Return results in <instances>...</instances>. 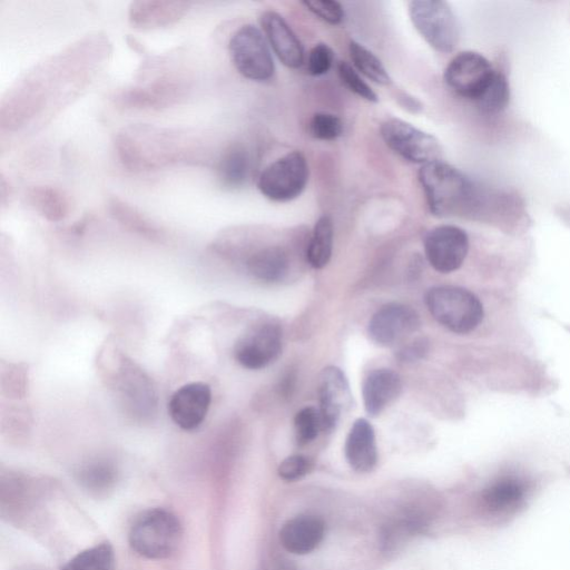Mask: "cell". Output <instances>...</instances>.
Instances as JSON below:
<instances>
[{"mask_svg":"<svg viewBox=\"0 0 570 570\" xmlns=\"http://www.w3.org/2000/svg\"><path fill=\"white\" fill-rule=\"evenodd\" d=\"M27 199L33 209L51 222L63 219L70 209L68 197L52 186H35L28 190Z\"/></svg>","mask_w":570,"mask_h":570,"instance_id":"cell-22","label":"cell"},{"mask_svg":"<svg viewBox=\"0 0 570 570\" xmlns=\"http://www.w3.org/2000/svg\"><path fill=\"white\" fill-rule=\"evenodd\" d=\"M495 71L481 53L462 51L448 63L444 81L458 96L475 102L490 85Z\"/></svg>","mask_w":570,"mask_h":570,"instance_id":"cell-8","label":"cell"},{"mask_svg":"<svg viewBox=\"0 0 570 570\" xmlns=\"http://www.w3.org/2000/svg\"><path fill=\"white\" fill-rule=\"evenodd\" d=\"M282 351V330L274 323H263L243 335L234 347L238 364L261 370L273 363Z\"/></svg>","mask_w":570,"mask_h":570,"instance_id":"cell-10","label":"cell"},{"mask_svg":"<svg viewBox=\"0 0 570 570\" xmlns=\"http://www.w3.org/2000/svg\"><path fill=\"white\" fill-rule=\"evenodd\" d=\"M308 130L314 138L331 141L342 135L343 122L341 118L334 114L316 112L309 120Z\"/></svg>","mask_w":570,"mask_h":570,"instance_id":"cell-30","label":"cell"},{"mask_svg":"<svg viewBox=\"0 0 570 570\" xmlns=\"http://www.w3.org/2000/svg\"><path fill=\"white\" fill-rule=\"evenodd\" d=\"M338 76L342 82L358 97L376 102L379 100L372 88L361 78L353 66L346 61H341L337 67Z\"/></svg>","mask_w":570,"mask_h":570,"instance_id":"cell-31","label":"cell"},{"mask_svg":"<svg viewBox=\"0 0 570 570\" xmlns=\"http://www.w3.org/2000/svg\"><path fill=\"white\" fill-rule=\"evenodd\" d=\"M334 228L330 216H321L313 228L307 248V261L314 268H323L332 256Z\"/></svg>","mask_w":570,"mask_h":570,"instance_id":"cell-23","label":"cell"},{"mask_svg":"<svg viewBox=\"0 0 570 570\" xmlns=\"http://www.w3.org/2000/svg\"><path fill=\"white\" fill-rule=\"evenodd\" d=\"M212 402L207 383L191 382L180 386L168 402V414L176 425L186 431L197 429L205 420Z\"/></svg>","mask_w":570,"mask_h":570,"instance_id":"cell-12","label":"cell"},{"mask_svg":"<svg viewBox=\"0 0 570 570\" xmlns=\"http://www.w3.org/2000/svg\"><path fill=\"white\" fill-rule=\"evenodd\" d=\"M528 483L515 475H503L491 482L481 493V507L494 517H508L518 511L529 497Z\"/></svg>","mask_w":570,"mask_h":570,"instance_id":"cell-14","label":"cell"},{"mask_svg":"<svg viewBox=\"0 0 570 570\" xmlns=\"http://www.w3.org/2000/svg\"><path fill=\"white\" fill-rule=\"evenodd\" d=\"M183 538L179 519L163 508L139 513L130 525L131 549L147 559H166L178 549Z\"/></svg>","mask_w":570,"mask_h":570,"instance_id":"cell-2","label":"cell"},{"mask_svg":"<svg viewBox=\"0 0 570 570\" xmlns=\"http://www.w3.org/2000/svg\"><path fill=\"white\" fill-rule=\"evenodd\" d=\"M185 1H134L129 6V22L139 29H154L170 26L180 20L188 11Z\"/></svg>","mask_w":570,"mask_h":570,"instance_id":"cell-17","label":"cell"},{"mask_svg":"<svg viewBox=\"0 0 570 570\" xmlns=\"http://www.w3.org/2000/svg\"><path fill=\"white\" fill-rule=\"evenodd\" d=\"M348 51L353 66L370 80L383 86L392 82L384 65L371 50L351 40Z\"/></svg>","mask_w":570,"mask_h":570,"instance_id":"cell-26","label":"cell"},{"mask_svg":"<svg viewBox=\"0 0 570 570\" xmlns=\"http://www.w3.org/2000/svg\"><path fill=\"white\" fill-rule=\"evenodd\" d=\"M380 134L385 145L405 160L425 165L441 159L439 140L410 122L397 118L386 119L380 127Z\"/></svg>","mask_w":570,"mask_h":570,"instance_id":"cell-7","label":"cell"},{"mask_svg":"<svg viewBox=\"0 0 570 570\" xmlns=\"http://www.w3.org/2000/svg\"><path fill=\"white\" fill-rule=\"evenodd\" d=\"M420 326L416 312L407 305L391 303L381 307L368 323L371 340L381 346H394Z\"/></svg>","mask_w":570,"mask_h":570,"instance_id":"cell-11","label":"cell"},{"mask_svg":"<svg viewBox=\"0 0 570 570\" xmlns=\"http://www.w3.org/2000/svg\"><path fill=\"white\" fill-rule=\"evenodd\" d=\"M114 548L109 542H101L77 553L62 570H114Z\"/></svg>","mask_w":570,"mask_h":570,"instance_id":"cell-25","label":"cell"},{"mask_svg":"<svg viewBox=\"0 0 570 570\" xmlns=\"http://www.w3.org/2000/svg\"><path fill=\"white\" fill-rule=\"evenodd\" d=\"M262 570H295L294 567L291 563H287L285 561H277L272 564H268Z\"/></svg>","mask_w":570,"mask_h":570,"instance_id":"cell-36","label":"cell"},{"mask_svg":"<svg viewBox=\"0 0 570 570\" xmlns=\"http://www.w3.org/2000/svg\"><path fill=\"white\" fill-rule=\"evenodd\" d=\"M510 99V87L507 77L495 71L490 85L475 101L476 106L487 114H498L505 109Z\"/></svg>","mask_w":570,"mask_h":570,"instance_id":"cell-27","label":"cell"},{"mask_svg":"<svg viewBox=\"0 0 570 570\" xmlns=\"http://www.w3.org/2000/svg\"><path fill=\"white\" fill-rule=\"evenodd\" d=\"M334 52L326 43L315 45L307 58V71L312 76H323L333 65Z\"/></svg>","mask_w":570,"mask_h":570,"instance_id":"cell-33","label":"cell"},{"mask_svg":"<svg viewBox=\"0 0 570 570\" xmlns=\"http://www.w3.org/2000/svg\"><path fill=\"white\" fill-rule=\"evenodd\" d=\"M115 466L105 460H98L85 465L79 475L81 482L94 491L108 489L116 479Z\"/></svg>","mask_w":570,"mask_h":570,"instance_id":"cell-28","label":"cell"},{"mask_svg":"<svg viewBox=\"0 0 570 570\" xmlns=\"http://www.w3.org/2000/svg\"><path fill=\"white\" fill-rule=\"evenodd\" d=\"M302 3L323 21L336 26L345 17L342 4L335 0H304Z\"/></svg>","mask_w":570,"mask_h":570,"instance_id":"cell-32","label":"cell"},{"mask_svg":"<svg viewBox=\"0 0 570 570\" xmlns=\"http://www.w3.org/2000/svg\"><path fill=\"white\" fill-rule=\"evenodd\" d=\"M311 468L312 463L308 458L295 454L284 459L278 465L277 472L283 480L295 481L306 475Z\"/></svg>","mask_w":570,"mask_h":570,"instance_id":"cell-34","label":"cell"},{"mask_svg":"<svg viewBox=\"0 0 570 570\" xmlns=\"http://www.w3.org/2000/svg\"><path fill=\"white\" fill-rule=\"evenodd\" d=\"M261 27L279 61L296 69L304 62V48L286 20L277 12L268 10L259 17Z\"/></svg>","mask_w":570,"mask_h":570,"instance_id":"cell-15","label":"cell"},{"mask_svg":"<svg viewBox=\"0 0 570 570\" xmlns=\"http://www.w3.org/2000/svg\"><path fill=\"white\" fill-rule=\"evenodd\" d=\"M409 14L414 28L433 49L443 53L455 49L460 38L459 22L446 1H410Z\"/></svg>","mask_w":570,"mask_h":570,"instance_id":"cell-4","label":"cell"},{"mask_svg":"<svg viewBox=\"0 0 570 570\" xmlns=\"http://www.w3.org/2000/svg\"><path fill=\"white\" fill-rule=\"evenodd\" d=\"M431 315L448 330L465 334L473 331L483 318V306L470 291L458 286H435L425 295Z\"/></svg>","mask_w":570,"mask_h":570,"instance_id":"cell-3","label":"cell"},{"mask_svg":"<svg viewBox=\"0 0 570 570\" xmlns=\"http://www.w3.org/2000/svg\"><path fill=\"white\" fill-rule=\"evenodd\" d=\"M309 168L304 154L287 153L263 169L257 188L272 202L286 203L297 198L305 189Z\"/></svg>","mask_w":570,"mask_h":570,"instance_id":"cell-5","label":"cell"},{"mask_svg":"<svg viewBox=\"0 0 570 570\" xmlns=\"http://www.w3.org/2000/svg\"><path fill=\"white\" fill-rule=\"evenodd\" d=\"M469 250L466 233L454 225H440L424 237V252L431 266L440 273L460 268Z\"/></svg>","mask_w":570,"mask_h":570,"instance_id":"cell-9","label":"cell"},{"mask_svg":"<svg viewBox=\"0 0 570 570\" xmlns=\"http://www.w3.org/2000/svg\"><path fill=\"white\" fill-rule=\"evenodd\" d=\"M296 441L298 444L312 442L321 430L323 422L320 410L307 406L298 411L294 417Z\"/></svg>","mask_w":570,"mask_h":570,"instance_id":"cell-29","label":"cell"},{"mask_svg":"<svg viewBox=\"0 0 570 570\" xmlns=\"http://www.w3.org/2000/svg\"><path fill=\"white\" fill-rule=\"evenodd\" d=\"M249 167L250 159L246 147L234 142L222 153L216 166V176L223 187L237 188L246 181Z\"/></svg>","mask_w":570,"mask_h":570,"instance_id":"cell-20","label":"cell"},{"mask_svg":"<svg viewBox=\"0 0 570 570\" xmlns=\"http://www.w3.org/2000/svg\"><path fill=\"white\" fill-rule=\"evenodd\" d=\"M318 395L323 430L331 431L350 407L352 400L347 379L338 367L328 366L322 371Z\"/></svg>","mask_w":570,"mask_h":570,"instance_id":"cell-13","label":"cell"},{"mask_svg":"<svg viewBox=\"0 0 570 570\" xmlns=\"http://www.w3.org/2000/svg\"><path fill=\"white\" fill-rule=\"evenodd\" d=\"M426 352V343L423 340L412 342L399 352L400 357L404 361H415L423 357Z\"/></svg>","mask_w":570,"mask_h":570,"instance_id":"cell-35","label":"cell"},{"mask_svg":"<svg viewBox=\"0 0 570 570\" xmlns=\"http://www.w3.org/2000/svg\"><path fill=\"white\" fill-rule=\"evenodd\" d=\"M402 382L397 373L390 368H377L367 374L363 382L362 395L365 411L377 416L400 394Z\"/></svg>","mask_w":570,"mask_h":570,"instance_id":"cell-18","label":"cell"},{"mask_svg":"<svg viewBox=\"0 0 570 570\" xmlns=\"http://www.w3.org/2000/svg\"><path fill=\"white\" fill-rule=\"evenodd\" d=\"M108 209L111 216L127 229L149 238L159 237L161 233L146 216L118 197L109 199Z\"/></svg>","mask_w":570,"mask_h":570,"instance_id":"cell-24","label":"cell"},{"mask_svg":"<svg viewBox=\"0 0 570 570\" xmlns=\"http://www.w3.org/2000/svg\"><path fill=\"white\" fill-rule=\"evenodd\" d=\"M235 69L253 81L269 80L275 72L272 53L262 31L253 24L239 27L228 41Z\"/></svg>","mask_w":570,"mask_h":570,"instance_id":"cell-6","label":"cell"},{"mask_svg":"<svg viewBox=\"0 0 570 570\" xmlns=\"http://www.w3.org/2000/svg\"><path fill=\"white\" fill-rule=\"evenodd\" d=\"M345 458L357 472L371 471L377 461L375 434L365 419H358L352 425L344 446Z\"/></svg>","mask_w":570,"mask_h":570,"instance_id":"cell-19","label":"cell"},{"mask_svg":"<svg viewBox=\"0 0 570 570\" xmlns=\"http://www.w3.org/2000/svg\"><path fill=\"white\" fill-rule=\"evenodd\" d=\"M247 269L258 279L266 282L278 281L287 273V254L277 246L262 248L248 258Z\"/></svg>","mask_w":570,"mask_h":570,"instance_id":"cell-21","label":"cell"},{"mask_svg":"<svg viewBox=\"0 0 570 570\" xmlns=\"http://www.w3.org/2000/svg\"><path fill=\"white\" fill-rule=\"evenodd\" d=\"M419 180L430 212L438 217L470 214L482 205L483 195L461 170L443 160L423 165Z\"/></svg>","mask_w":570,"mask_h":570,"instance_id":"cell-1","label":"cell"},{"mask_svg":"<svg viewBox=\"0 0 570 570\" xmlns=\"http://www.w3.org/2000/svg\"><path fill=\"white\" fill-rule=\"evenodd\" d=\"M325 524L316 515L301 514L287 520L279 530V541L285 550L294 554L312 552L322 542Z\"/></svg>","mask_w":570,"mask_h":570,"instance_id":"cell-16","label":"cell"}]
</instances>
